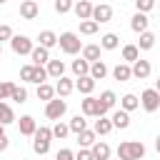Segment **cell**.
Wrapping results in <instances>:
<instances>
[{"label": "cell", "mask_w": 160, "mask_h": 160, "mask_svg": "<svg viewBox=\"0 0 160 160\" xmlns=\"http://www.w3.org/2000/svg\"><path fill=\"white\" fill-rule=\"evenodd\" d=\"M38 98H40V100H45V102H50V100L55 98V88H52V85H48V82L38 85Z\"/></svg>", "instance_id": "4dcf8cb0"}, {"label": "cell", "mask_w": 160, "mask_h": 160, "mask_svg": "<svg viewBox=\"0 0 160 160\" xmlns=\"http://www.w3.org/2000/svg\"><path fill=\"white\" fill-rule=\"evenodd\" d=\"M98 28H100V25H98L95 20H80V32H82V35H95Z\"/></svg>", "instance_id": "e575fe53"}, {"label": "cell", "mask_w": 160, "mask_h": 160, "mask_svg": "<svg viewBox=\"0 0 160 160\" xmlns=\"http://www.w3.org/2000/svg\"><path fill=\"white\" fill-rule=\"evenodd\" d=\"M72 90H75V82H72L70 78H65V75H62V78H58V82H55V92H58L60 98H68Z\"/></svg>", "instance_id": "4fadbf2b"}, {"label": "cell", "mask_w": 160, "mask_h": 160, "mask_svg": "<svg viewBox=\"0 0 160 160\" xmlns=\"http://www.w3.org/2000/svg\"><path fill=\"white\" fill-rule=\"evenodd\" d=\"M90 20H95L98 25H100V22H110V20H112V8L105 5V2L92 5V18H90Z\"/></svg>", "instance_id": "ba28073f"}, {"label": "cell", "mask_w": 160, "mask_h": 160, "mask_svg": "<svg viewBox=\"0 0 160 160\" xmlns=\"http://www.w3.org/2000/svg\"><path fill=\"white\" fill-rule=\"evenodd\" d=\"M38 40H40V48H45V50H50L52 45H58V35H55L52 30H42V32L38 35Z\"/></svg>", "instance_id": "44dd1931"}, {"label": "cell", "mask_w": 160, "mask_h": 160, "mask_svg": "<svg viewBox=\"0 0 160 160\" xmlns=\"http://www.w3.org/2000/svg\"><path fill=\"white\" fill-rule=\"evenodd\" d=\"M65 110H68V102H65L62 98H52V100L45 105V118H50V120H60V118L65 115Z\"/></svg>", "instance_id": "5b68a950"}, {"label": "cell", "mask_w": 160, "mask_h": 160, "mask_svg": "<svg viewBox=\"0 0 160 160\" xmlns=\"http://www.w3.org/2000/svg\"><path fill=\"white\" fill-rule=\"evenodd\" d=\"M118 45H120V38H118L115 32H105V35L100 38V48H102V50H115Z\"/></svg>", "instance_id": "603a6c76"}, {"label": "cell", "mask_w": 160, "mask_h": 160, "mask_svg": "<svg viewBox=\"0 0 160 160\" xmlns=\"http://www.w3.org/2000/svg\"><path fill=\"white\" fill-rule=\"evenodd\" d=\"M68 128H70V132H75V135H78V132L88 130V120H85L82 115H75V118H72V120L68 122Z\"/></svg>", "instance_id": "f546056e"}, {"label": "cell", "mask_w": 160, "mask_h": 160, "mask_svg": "<svg viewBox=\"0 0 160 160\" xmlns=\"http://www.w3.org/2000/svg\"><path fill=\"white\" fill-rule=\"evenodd\" d=\"M155 150H158V152H160V135H158V138H155Z\"/></svg>", "instance_id": "7dc6e473"}, {"label": "cell", "mask_w": 160, "mask_h": 160, "mask_svg": "<svg viewBox=\"0 0 160 160\" xmlns=\"http://www.w3.org/2000/svg\"><path fill=\"white\" fill-rule=\"evenodd\" d=\"M72 0H55V12H60V15H65V12H70L72 10Z\"/></svg>", "instance_id": "f35d334b"}, {"label": "cell", "mask_w": 160, "mask_h": 160, "mask_svg": "<svg viewBox=\"0 0 160 160\" xmlns=\"http://www.w3.org/2000/svg\"><path fill=\"white\" fill-rule=\"evenodd\" d=\"M38 12H40V8H38L35 0H22V2H20V15H22L25 20H35Z\"/></svg>", "instance_id": "30bf717a"}, {"label": "cell", "mask_w": 160, "mask_h": 160, "mask_svg": "<svg viewBox=\"0 0 160 160\" xmlns=\"http://www.w3.org/2000/svg\"><path fill=\"white\" fill-rule=\"evenodd\" d=\"M140 105L148 110V112H155L158 108H160V92L155 90V88H150V90H145L142 95H140Z\"/></svg>", "instance_id": "52a82bcc"}, {"label": "cell", "mask_w": 160, "mask_h": 160, "mask_svg": "<svg viewBox=\"0 0 160 160\" xmlns=\"http://www.w3.org/2000/svg\"><path fill=\"white\" fill-rule=\"evenodd\" d=\"M135 108H140V98H138V95L128 92V95H122V98H120V110L130 112V110H135Z\"/></svg>", "instance_id": "ffe728a7"}, {"label": "cell", "mask_w": 160, "mask_h": 160, "mask_svg": "<svg viewBox=\"0 0 160 160\" xmlns=\"http://www.w3.org/2000/svg\"><path fill=\"white\" fill-rule=\"evenodd\" d=\"M92 130H95V135H108L110 130H112V122L102 115V118H98L95 120V125H92Z\"/></svg>", "instance_id": "4316f807"}, {"label": "cell", "mask_w": 160, "mask_h": 160, "mask_svg": "<svg viewBox=\"0 0 160 160\" xmlns=\"http://www.w3.org/2000/svg\"><path fill=\"white\" fill-rule=\"evenodd\" d=\"M82 60L98 62L100 60V45H82Z\"/></svg>", "instance_id": "cb8c5ba5"}, {"label": "cell", "mask_w": 160, "mask_h": 160, "mask_svg": "<svg viewBox=\"0 0 160 160\" xmlns=\"http://www.w3.org/2000/svg\"><path fill=\"white\" fill-rule=\"evenodd\" d=\"M10 100H15V102H20V105H22V102L28 100V90H25L22 85H15V88H12V92H10Z\"/></svg>", "instance_id": "d590c367"}, {"label": "cell", "mask_w": 160, "mask_h": 160, "mask_svg": "<svg viewBox=\"0 0 160 160\" xmlns=\"http://www.w3.org/2000/svg\"><path fill=\"white\" fill-rule=\"evenodd\" d=\"M72 72H75L78 78H82V75H90V62H88V60H82V58L72 60Z\"/></svg>", "instance_id": "f1b7e54d"}, {"label": "cell", "mask_w": 160, "mask_h": 160, "mask_svg": "<svg viewBox=\"0 0 160 160\" xmlns=\"http://www.w3.org/2000/svg\"><path fill=\"white\" fill-rule=\"evenodd\" d=\"M148 22H150V20H148V15H145V12H135V15H132V20H130V28H132V32H138V35H140V32H145V30H148Z\"/></svg>", "instance_id": "9a60e30c"}, {"label": "cell", "mask_w": 160, "mask_h": 160, "mask_svg": "<svg viewBox=\"0 0 160 160\" xmlns=\"http://www.w3.org/2000/svg\"><path fill=\"white\" fill-rule=\"evenodd\" d=\"M10 122H15V112L8 102H0V125H10Z\"/></svg>", "instance_id": "83f0119b"}, {"label": "cell", "mask_w": 160, "mask_h": 160, "mask_svg": "<svg viewBox=\"0 0 160 160\" xmlns=\"http://www.w3.org/2000/svg\"><path fill=\"white\" fill-rule=\"evenodd\" d=\"M112 78H115V80H120V82H128V80L132 78L130 65H128V62H118V65L112 68Z\"/></svg>", "instance_id": "2e32d148"}, {"label": "cell", "mask_w": 160, "mask_h": 160, "mask_svg": "<svg viewBox=\"0 0 160 160\" xmlns=\"http://www.w3.org/2000/svg\"><path fill=\"white\" fill-rule=\"evenodd\" d=\"M80 108H82V115H88V118H102L108 110L100 105V100L98 98H92V95H85V100H80Z\"/></svg>", "instance_id": "277c9868"}, {"label": "cell", "mask_w": 160, "mask_h": 160, "mask_svg": "<svg viewBox=\"0 0 160 160\" xmlns=\"http://www.w3.org/2000/svg\"><path fill=\"white\" fill-rule=\"evenodd\" d=\"M58 45H60V50H62L65 55H78V52L82 50V42H80V38H78L75 32H62V35L58 38Z\"/></svg>", "instance_id": "7a4b0ae2"}, {"label": "cell", "mask_w": 160, "mask_h": 160, "mask_svg": "<svg viewBox=\"0 0 160 160\" xmlns=\"http://www.w3.org/2000/svg\"><path fill=\"white\" fill-rule=\"evenodd\" d=\"M12 88H15V85H12L10 80H2V82H0V102H5V100L10 98V92H12Z\"/></svg>", "instance_id": "ab89813d"}, {"label": "cell", "mask_w": 160, "mask_h": 160, "mask_svg": "<svg viewBox=\"0 0 160 160\" xmlns=\"http://www.w3.org/2000/svg\"><path fill=\"white\" fill-rule=\"evenodd\" d=\"M110 122H112V128L125 130V128H130V112H125V110H115L112 118H110Z\"/></svg>", "instance_id": "e0dca14e"}, {"label": "cell", "mask_w": 160, "mask_h": 160, "mask_svg": "<svg viewBox=\"0 0 160 160\" xmlns=\"http://www.w3.org/2000/svg\"><path fill=\"white\" fill-rule=\"evenodd\" d=\"M75 160H92V152H90L88 148H82V150L75 152Z\"/></svg>", "instance_id": "f6af8a7d"}, {"label": "cell", "mask_w": 160, "mask_h": 160, "mask_svg": "<svg viewBox=\"0 0 160 160\" xmlns=\"http://www.w3.org/2000/svg\"><path fill=\"white\" fill-rule=\"evenodd\" d=\"M5 2H8V0H0V5H5Z\"/></svg>", "instance_id": "f907efd6"}, {"label": "cell", "mask_w": 160, "mask_h": 160, "mask_svg": "<svg viewBox=\"0 0 160 160\" xmlns=\"http://www.w3.org/2000/svg\"><path fill=\"white\" fill-rule=\"evenodd\" d=\"M0 55H2V45H0Z\"/></svg>", "instance_id": "816d5d0a"}, {"label": "cell", "mask_w": 160, "mask_h": 160, "mask_svg": "<svg viewBox=\"0 0 160 160\" xmlns=\"http://www.w3.org/2000/svg\"><path fill=\"white\" fill-rule=\"evenodd\" d=\"M30 60H32V65H45L48 60H50V52L45 50V48H32V52H30Z\"/></svg>", "instance_id": "7402d4cb"}, {"label": "cell", "mask_w": 160, "mask_h": 160, "mask_svg": "<svg viewBox=\"0 0 160 160\" xmlns=\"http://www.w3.org/2000/svg\"><path fill=\"white\" fill-rule=\"evenodd\" d=\"M145 158V145L140 140H125L118 145V160H142Z\"/></svg>", "instance_id": "6da1fadb"}, {"label": "cell", "mask_w": 160, "mask_h": 160, "mask_svg": "<svg viewBox=\"0 0 160 160\" xmlns=\"http://www.w3.org/2000/svg\"><path fill=\"white\" fill-rule=\"evenodd\" d=\"M45 70H48V78H55L58 80V78L65 75V62L62 60H48V68Z\"/></svg>", "instance_id": "ac0fdd59"}, {"label": "cell", "mask_w": 160, "mask_h": 160, "mask_svg": "<svg viewBox=\"0 0 160 160\" xmlns=\"http://www.w3.org/2000/svg\"><path fill=\"white\" fill-rule=\"evenodd\" d=\"M72 2H80V0H72Z\"/></svg>", "instance_id": "f5cc1de1"}, {"label": "cell", "mask_w": 160, "mask_h": 160, "mask_svg": "<svg viewBox=\"0 0 160 160\" xmlns=\"http://www.w3.org/2000/svg\"><path fill=\"white\" fill-rule=\"evenodd\" d=\"M155 90H158V92H160V78H158V80H155Z\"/></svg>", "instance_id": "681fc988"}, {"label": "cell", "mask_w": 160, "mask_h": 160, "mask_svg": "<svg viewBox=\"0 0 160 160\" xmlns=\"http://www.w3.org/2000/svg\"><path fill=\"white\" fill-rule=\"evenodd\" d=\"M32 138H35V140H32V150H35L38 155H45V152L50 150V140H52V130H50V128H38Z\"/></svg>", "instance_id": "3957f363"}, {"label": "cell", "mask_w": 160, "mask_h": 160, "mask_svg": "<svg viewBox=\"0 0 160 160\" xmlns=\"http://www.w3.org/2000/svg\"><path fill=\"white\" fill-rule=\"evenodd\" d=\"M135 8H138V12H150L155 8V0H135Z\"/></svg>", "instance_id": "60d3db41"}, {"label": "cell", "mask_w": 160, "mask_h": 160, "mask_svg": "<svg viewBox=\"0 0 160 160\" xmlns=\"http://www.w3.org/2000/svg\"><path fill=\"white\" fill-rule=\"evenodd\" d=\"M2 150H8V135L0 138V152H2Z\"/></svg>", "instance_id": "bcb514c9"}, {"label": "cell", "mask_w": 160, "mask_h": 160, "mask_svg": "<svg viewBox=\"0 0 160 160\" xmlns=\"http://www.w3.org/2000/svg\"><path fill=\"white\" fill-rule=\"evenodd\" d=\"M0 138H5V125H0Z\"/></svg>", "instance_id": "c3c4849f"}, {"label": "cell", "mask_w": 160, "mask_h": 160, "mask_svg": "<svg viewBox=\"0 0 160 160\" xmlns=\"http://www.w3.org/2000/svg\"><path fill=\"white\" fill-rule=\"evenodd\" d=\"M105 75H108V65H105L102 60L90 62V78H92V80H102Z\"/></svg>", "instance_id": "d4e9b609"}, {"label": "cell", "mask_w": 160, "mask_h": 160, "mask_svg": "<svg viewBox=\"0 0 160 160\" xmlns=\"http://www.w3.org/2000/svg\"><path fill=\"white\" fill-rule=\"evenodd\" d=\"M32 70H35V65H22L20 68V78L25 82H32Z\"/></svg>", "instance_id": "b9f144b4"}, {"label": "cell", "mask_w": 160, "mask_h": 160, "mask_svg": "<svg viewBox=\"0 0 160 160\" xmlns=\"http://www.w3.org/2000/svg\"><path fill=\"white\" fill-rule=\"evenodd\" d=\"M52 130V138H58V140H62V138H68V132H70V128L65 125V122H55V128H50Z\"/></svg>", "instance_id": "8d00e7d4"}, {"label": "cell", "mask_w": 160, "mask_h": 160, "mask_svg": "<svg viewBox=\"0 0 160 160\" xmlns=\"http://www.w3.org/2000/svg\"><path fill=\"white\" fill-rule=\"evenodd\" d=\"M75 90H80L82 95H90V92L95 90V80H92L90 75H82V78L75 80Z\"/></svg>", "instance_id": "d6986e66"}, {"label": "cell", "mask_w": 160, "mask_h": 160, "mask_svg": "<svg viewBox=\"0 0 160 160\" xmlns=\"http://www.w3.org/2000/svg\"><path fill=\"white\" fill-rule=\"evenodd\" d=\"M48 80V70L42 68V65H35V70H32V82H38V85H42Z\"/></svg>", "instance_id": "74e56055"}, {"label": "cell", "mask_w": 160, "mask_h": 160, "mask_svg": "<svg viewBox=\"0 0 160 160\" xmlns=\"http://www.w3.org/2000/svg\"><path fill=\"white\" fill-rule=\"evenodd\" d=\"M130 70H132V78H138V80H145V78H150V72H152V65H150V60H135L132 65H130Z\"/></svg>", "instance_id": "9c48e42d"}, {"label": "cell", "mask_w": 160, "mask_h": 160, "mask_svg": "<svg viewBox=\"0 0 160 160\" xmlns=\"http://www.w3.org/2000/svg\"><path fill=\"white\" fill-rule=\"evenodd\" d=\"M5 40H12V28L10 25H0V42Z\"/></svg>", "instance_id": "7bdbcfd3"}, {"label": "cell", "mask_w": 160, "mask_h": 160, "mask_svg": "<svg viewBox=\"0 0 160 160\" xmlns=\"http://www.w3.org/2000/svg\"><path fill=\"white\" fill-rule=\"evenodd\" d=\"M35 2H40V0H35Z\"/></svg>", "instance_id": "db71d44e"}, {"label": "cell", "mask_w": 160, "mask_h": 160, "mask_svg": "<svg viewBox=\"0 0 160 160\" xmlns=\"http://www.w3.org/2000/svg\"><path fill=\"white\" fill-rule=\"evenodd\" d=\"M152 45H155V35H152L150 30L140 32V45H138V50H150Z\"/></svg>", "instance_id": "d6a6232c"}, {"label": "cell", "mask_w": 160, "mask_h": 160, "mask_svg": "<svg viewBox=\"0 0 160 160\" xmlns=\"http://www.w3.org/2000/svg\"><path fill=\"white\" fill-rule=\"evenodd\" d=\"M10 48H12L15 55H30V52H32V40H30L28 35H12Z\"/></svg>", "instance_id": "8992f818"}, {"label": "cell", "mask_w": 160, "mask_h": 160, "mask_svg": "<svg viewBox=\"0 0 160 160\" xmlns=\"http://www.w3.org/2000/svg\"><path fill=\"white\" fill-rule=\"evenodd\" d=\"M90 152H92V160H108L110 158V145L102 142V140H95L92 148H90Z\"/></svg>", "instance_id": "7c38bea8"}, {"label": "cell", "mask_w": 160, "mask_h": 160, "mask_svg": "<svg viewBox=\"0 0 160 160\" xmlns=\"http://www.w3.org/2000/svg\"><path fill=\"white\" fill-rule=\"evenodd\" d=\"M72 10H75L78 20H90V18H92V2H90V0H80V2H75Z\"/></svg>", "instance_id": "8fae6325"}, {"label": "cell", "mask_w": 160, "mask_h": 160, "mask_svg": "<svg viewBox=\"0 0 160 160\" xmlns=\"http://www.w3.org/2000/svg\"><path fill=\"white\" fill-rule=\"evenodd\" d=\"M35 130H38V122H35V118H32V115H22V118H20V135H28V138H32V135H35Z\"/></svg>", "instance_id": "5bb4252c"}, {"label": "cell", "mask_w": 160, "mask_h": 160, "mask_svg": "<svg viewBox=\"0 0 160 160\" xmlns=\"http://www.w3.org/2000/svg\"><path fill=\"white\" fill-rule=\"evenodd\" d=\"M55 160H75V152H72V150H68V148H62V150H58Z\"/></svg>", "instance_id": "ee69618b"}, {"label": "cell", "mask_w": 160, "mask_h": 160, "mask_svg": "<svg viewBox=\"0 0 160 160\" xmlns=\"http://www.w3.org/2000/svg\"><path fill=\"white\" fill-rule=\"evenodd\" d=\"M95 130H82V132H78V142L82 145V148H92V142H95Z\"/></svg>", "instance_id": "1f68e13d"}, {"label": "cell", "mask_w": 160, "mask_h": 160, "mask_svg": "<svg viewBox=\"0 0 160 160\" xmlns=\"http://www.w3.org/2000/svg\"><path fill=\"white\" fill-rule=\"evenodd\" d=\"M122 60H125L128 65H132L135 60H140V50H138V45H125V48H122Z\"/></svg>", "instance_id": "484cf974"}, {"label": "cell", "mask_w": 160, "mask_h": 160, "mask_svg": "<svg viewBox=\"0 0 160 160\" xmlns=\"http://www.w3.org/2000/svg\"><path fill=\"white\" fill-rule=\"evenodd\" d=\"M98 100H100V105H102L105 110H110V108L115 105V100H118V98H115V92H112V90H102Z\"/></svg>", "instance_id": "836d02e7"}]
</instances>
